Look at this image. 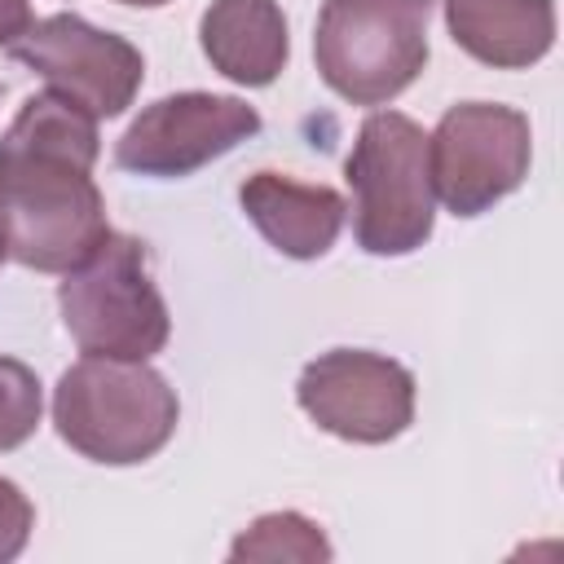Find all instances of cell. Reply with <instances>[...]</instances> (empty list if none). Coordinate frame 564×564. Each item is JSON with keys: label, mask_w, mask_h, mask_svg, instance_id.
Segmentation results:
<instances>
[{"label": "cell", "mask_w": 564, "mask_h": 564, "mask_svg": "<svg viewBox=\"0 0 564 564\" xmlns=\"http://www.w3.org/2000/svg\"><path fill=\"white\" fill-rule=\"evenodd\" d=\"M198 40L207 62L247 88L273 84L291 53L278 0H212L198 22Z\"/></svg>", "instance_id": "7c38bea8"}, {"label": "cell", "mask_w": 564, "mask_h": 564, "mask_svg": "<svg viewBox=\"0 0 564 564\" xmlns=\"http://www.w3.org/2000/svg\"><path fill=\"white\" fill-rule=\"evenodd\" d=\"M9 53L93 119L123 115L145 75L141 53L123 35L97 31L79 13H53L31 22L9 44Z\"/></svg>", "instance_id": "52a82bcc"}, {"label": "cell", "mask_w": 564, "mask_h": 564, "mask_svg": "<svg viewBox=\"0 0 564 564\" xmlns=\"http://www.w3.org/2000/svg\"><path fill=\"white\" fill-rule=\"evenodd\" d=\"M119 4H141V9H159V4H167V0H119Z\"/></svg>", "instance_id": "e0dca14e"}, {"label": "cell", "mask_w": 564, "mask_h": 564, "mask_svg": "<svg viewBox=\"0 0 564 564\" xmlns=\"http://www.w3.org/2000/svg\"><path fill=\"white\" fill-rule=\"evenodd\" d=\"M62 326L88 357L145 361L163 352L172 335L167 304L150 278L145 242L132 234H106V242L66 273L57 286Z\"/></svg>", "instance_id": "277c9868"}, {"label": "cell", "mask_w": 564, "mask_h": 564, "mask_svg": "<svg viewBox=\"0 0 564 564\" xmlns=\"http://www.w3.org/2000/svg\"><path fill=\"white\" fill-rule=\"evenodd\" d=\"M97 150V119L62 93H40L13 115L0 137V225L18 264L70 273L106 242Z\"/></svg>", "instance_id": "6da1fadb"}, {"label": "cell", "mask_w": 564, "mask_h": 564, "mask_svg": "<svg viewBox=\"0 0 564 564\" xmlns=\"http://www.w3.org/2000/svg\"><path fill=\"white\" fill-rule=\"evenodd\" d=\"M529 119L498 101H458L427 137L432 189L454 216H480L529 176Z\"/></svg>", "instance_id": "8992f818"}, {"label": "cell", "mask_w": 564, "mask_h": 564, "mask_svg": "<svg viewBox=\"0 0 564 564\" xmlns=\"http://www.w3.org/2000/svg\"><path fill=\"white\" fill-rule=\"evenodd\" d=\"M181 419V401L145 361L84 357L53 388L57 436L93 463L132 467L154 458Z\"/></svg>", "instance_id": "7a4b0ae2"}, {"label": "cell", "mask_w": 564, "mask_h": 564, "mask_svg": "<svg viewBox=\"0 0 564 564\" xmlns=\"http://www.w3.org/2000/svg\"><path fill=\"white\" fill-rule=\"evenodd\" d=\"M256 132L260 115L247 101L220 93H176L132 119V128L115 141V163L137 176L172 181L229 154Z\"/></svg>", "instance_id": "9c48e42d"}, {"label": "cell", "mask_w": 564, "mask_h": 564, "mask_svg": "<svg viewBox=\"0 0 564 564\" xmlns=\"http://www.w3.org/2000/svg\"><path fill=\"white\" fill-rule=\"evenodd\" d=\"M31 26V0H0V48H9Z\"/></svg>", "instance_id": "2e32d148"}, {"label": "cell", "mask_w": 564, "mask_h": 564, "mask_svg": "<svg viewBox=\"0 0 564 564\" xmlns=\"http://www.w3.org/2000/svg\"><path fill=\"white\" fill-rule=\"evenodd\" d=\"M0 93H4V88H0Z\"/></svg>", "instance_id": "d6986e66"}, {"label": "cell", "mask_w": 564, "mask_h": 564, "mask_svg": "<svg viewBox=\"0 0 564 564\" xmlns=\"http://www.w3.org/2000/svg\"><path fill=\"white\" fill-rule=\"evenodd\" d=\"M31 524H35V511H31L26 494L13 480L0 476V564L22 555V546L31 538Z\"/></svg>", "instance_id": "9a60e30c"}, {"label": "cell", "mask_w": 564, "mask_h": 564, "mask_svg": "<svg viewBox=\"0 0 564 564\" xmlns=\"http://www.w3.org/2000/svg\"><path fill=\"white\" fill-rule=\"evenodd\" d=\"M229 560H330V546L313 520L295 511H273L238 533Z\"/></svg>", "instance_id": "4fadbf2b"}, {"label": "cell", "mask_w": 564, "mask_h": 564, "mask_svg": "<svg viewBox=\"0 0 564 564\" xmlns=\"http://www.w3.org/2000/svg\"><path fill=\"white\" fill-rule=\"evenodd\" d=\"M4 256H9V242H4V225H0V264H4Z\"/></svg>", "instance_id": "ac0fdd59"}, {"label": "cell", "mask_w": 564, "mask_h": 564, "mask_svg": "<svg viewBox=\"0 0 564 564\" xmlns=\"http://www.w3.org/2000/svg\"><path fill=\"white\" fill-rule=\"evenodd\" d=\"M449 35L463 53L498 70H524L555 44L551 0H441Z\"/></svg>", "instance_id": "8fae6325"}, {"label": "cell", "mask_w": 564, "mask_h": 564, "mask_svg": "<svg viewBox=\"0 0 564 564\" xmlns=\"http://www.w3.org/2000/svg\"><path fill=\"white\" fill-rule=\"evenodd\" d=\"M238 203L247 220L291 260H317L335 247L344 225V198L330 185H304L282 172H256L242 181Z\"/></svg>", "instance_id": "30bf717a"}, {"label": "cell", "mask_w": 564, "mask_h": 564, "mask_svg": "<svg viewBox=\"0 0 564 564\" xmlns=\"http://www.w3.org/2000/svg\"><path fill=\"white\" fill-rule=\"evenodd\" d=\"M352 189V234L370 256H405L432 238L436 189L427 167V132L397 115L375 110L344 163Z\"/></svg>", "instance_id": "3957f363"}, {"label": "cell", "mask_w": 564, "mask_h": 564, "mask_svg": "<svg viewBox=\"0 0 564 564\" xmlns=\"http://www.w3.org/2000/svg\"><path fill=\"white\" fill-rule=\"evenodd\" d=\"M432 0H326L313 57L344 101L383 106L405 93L427 62Z\"/></svg>", "instance_id": "5b68a950"}, {"label": "cell", "mask_w": 564, "mask_h": 564, "mask_svg": "<svg viewBox=\"0 0 564 564\" xmlns=\"http://www.w3.org/2000/svg\"><path fill=\"white\" fill-rule=\"evenodd\" d=\"M295 401L322 432L357 445H383L414 419V375L392 357L335 348L304 366Z\"/></svg>", "instance_id": "ba28073f"}, {"label": "cell", "mask_w": 564, "mask_h": 564, "mask_svg": "<svg viewBox=\"0 0 564 564\" xmlns=\"http://www.w3.org/2000/svg\"><path fill=\"white\" fill-rule=\"evenodd\" d=\"M40 379L31 366L0 357V454L18 449L40 427Z\"/></svg>", "instance_id": "5bb4252c"}]
</instances>
